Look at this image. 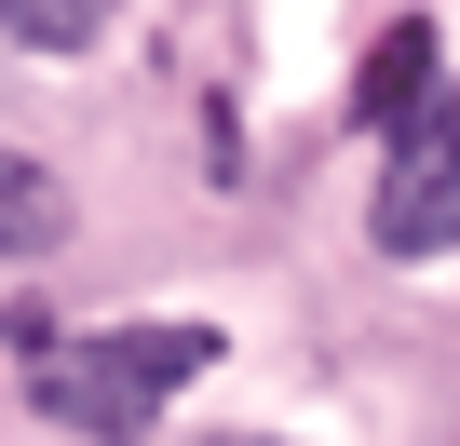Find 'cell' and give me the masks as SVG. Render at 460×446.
<instances>
[{
  "label": "cell",
  "mask_w": 460,
  "mask_h": 446,
  "mask_svg": "<svg viewBox=\"0 0 460 446\" xmlns=\"http://www.w3.org/2000/svg\"><path fill=\"white\" fill-rule=\"evenodd\" d=\"M14 338H28V406L68 419V433H149L217 365V325H95V338L14 325Z\"/></svg>",
  "instance_id": "cell-1"
},
{
  "label": "cell",
  "mask_w": 460,
  "mask_h": 446,
  "mask_svg": "<svg viewBox=\"0 0 460 446\" xmlns=\"http://www.w3.org/2000/svg\"><path fill=\"white\" fill-rule=\"evenodd\" d=\"M352 109H366V122H393V136H406V122H433V28H420V14H406V28H379V55H366Z\"/></svg>",
  "instance_id": "cell-3"
},
{
  "label": "cell",
  "mask_w": 460,
  "mask_h": 446,
  "mask_svg": "<svg viewBox=\"0 0 460 446\" xmlns=\"http://www.w3.org/2000/svg\"><path fill=\"white\" fill-rule=\"evenodd\" d=\"M366 244L379 258H460V122L433 109V122H406L393 136V176H379V203H366Z\"/></svg>",
  "instance_id": "cell-2"
},
{
  "label": "cell",
  "mask_w": 460,
  "mask_h": 446,
  "mask_svg": "<svg viewBox=\"0 0 460 446\" xmlns=\"http://www.w3.org/2000/svg\"><path fill=\"white\" fill-rule=\"evenodd\" d=\"M0 28H14L28 55H82V41L122 28V0H0Z\"/></svg>",
  "instance_id": "cell-5"
},
{
  "label": "cell",
  "mask_w": 460,
  "mask_h": 446,
  "mask_svg": "<svg viewBox=\"0 0 460 446\" xmlns=\"http://www.w3.org/2000/svg\"><path fill=\"white\" fill-rule=\"evenodd\" d=\"M217 446H271V433H217Z\"/></svg>",
  "instance_id": "cell-6"
},
{
  "label": "cell",
  "mask_w": 460,
  "mask_h": 446,
  "mask_svg": "<svg viewBox=\"0 0 460 446\" xmlns=\"http://www.w3.org/2000/svg\"><path fill=\"white\" fill-rule=\"evenodd\" d=\"M55 244H68V176L0 149V258H55Z\"/></svg>",
  "instance_id": "cell-4"
}]
</instances>
